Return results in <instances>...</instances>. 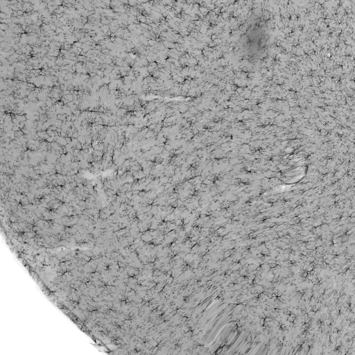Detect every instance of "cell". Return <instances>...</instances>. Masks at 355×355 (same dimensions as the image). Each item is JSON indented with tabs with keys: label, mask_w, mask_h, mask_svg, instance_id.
Here are the masks:
<instances>
[{
	"label": "cell",
	"mask_w": 355,
	"mask_h": 355,
	"mask_svg": "<svg viewBox=\"0 0 355 355\" xmlns=\"http://www.w3.org/2000/svg\"><path fill=\"white\" fill-rule=\"evenodd\" d=\"M267 38L266 28L261 21L250 22L240 38V47L244 55L250 58H260Z\"/></svg>",
	"instance_id": "6da1fadb"
}]
</instances>
